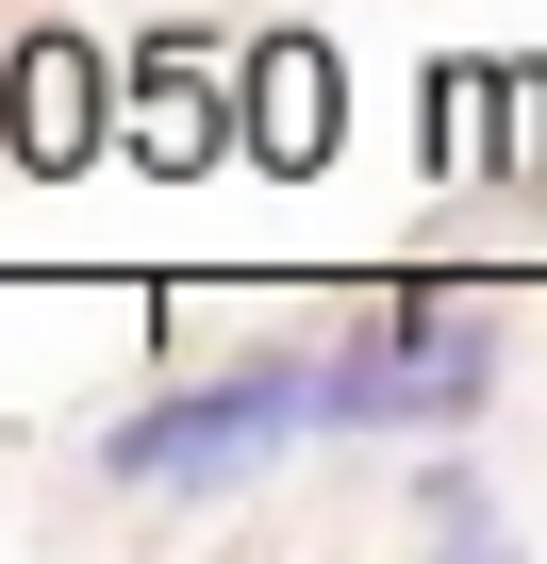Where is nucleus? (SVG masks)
<instances>
[{
	"mask_svg": "<svg viewBox=\"0 0 547 564\" xmlns=\"http://www.w3.org/2000/svg\"><path fill=\"white\" fill-rule=\"evenodd\" d=\"M299 432H316V349H249V366H199V382H166L150 415H117V432H100V481L199 514V498H249Z\"/></svg>",
	"mask_w": 547,
	"mask_h": 564,
	"instance_id": "1",
	"label": "nucleus"
},
{
	"mask_svg": "<svg viewBox=\"0 0 547 564\" xmlns=\"http://www.w3.org/2000/svg\"><path fill=\"white\" fill-rule=\"evenodd\" d=\"M497 399V300L382 282V316L316 349V432H464Z\"/></svg>",
	"mask_w": 547,
	"mask_h": 564,
	"instance_id": "2",
	"label": "nucleus"
},
{
	"mask_svg": "<svg viewBox=\"0 0 547 564\" xmlns=\"http://www.w3.org/2000/svg\"><path fill=\"white\" fill-rule=\"evenodd\" d=\"M117 150L166 166V183L232 166V150H249V67H232L216 34H150V51L117 67Z\"/></svg>",
	"mask_w": 547,
	"mask_h": 564,
	"instance_id": "3",
	"label": "nucleus"
},
{
	"mask_svg": "<svg viewBox=\"0 0 547 564\" xmlns=\"http://www.w3.org/2000/svg\"><path fill=\"white\" fill-rule=\"evenodd\" d=\"M0 150H18L34 183H84L117 150V67L84 34H18V51H0Z\"/></svg>",
	"mask_w": 547,
	"mask_h": 564,
	"instance_id": "4",
	"label": "nucleus"
},
{
	"mask_svg": "<svg viewBox=\"0 0 547 564\" xmlns=\"http://www.w3.org/2000/svg\"><path fill=\"white\" fill-rule=\"evenodd\" d=\"M232 67H249V166H265V183H316L332 133H349V67H332V34H249Z\"/></svg>",
	"mask_w": 547,
	"mask_h": 564,
	"instance_id": "5",
	"label": "nucleus"
},
{
	"mask_svg": "<svg viewBox=\"0 0 547 564\" xmlns=\"http://www.w3.org/2000/svg\"><path fill=\"white\" fill-rule=\"evenodd\" d=\"M431 117H448V166L464 183H514L547 150V67H431Z\"/></svg>",
	"mask_w": 547,
	"mask_h": 564,
	"instance_id": "6",
	"label": "nucleus"
},
{
	"mask_svg": "<svg viewBox=\"0 0 547 564\" xmlns=\"http://www.w3.org/2000/svg\"><path fill=\"white\" fill-rule=\"evenodd\" d=\"M415 531L481 564V547H497V498H481V465H431V481H415Z\"/></svg>",
	"mask_w": 547,
	"mask_h": 564,
	"instance_id": "7",
	"label": "nucleus"
}]
</instances>
